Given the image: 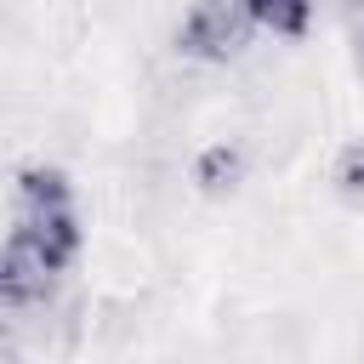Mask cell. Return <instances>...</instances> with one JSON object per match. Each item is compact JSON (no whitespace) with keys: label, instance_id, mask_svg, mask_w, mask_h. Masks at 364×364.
<instances>
[{"label":"cell","instance_id":"cell-2","mask_svg":"<svg viewBox=\"0 0 364 364\" xmlns=\"http://www.w3.org/2000/svg\"><path fill=\"white\" fill-rule=\"evenodd\" d=\"M250 34H256V17L245 0H193L176 28V51L188 63H233L245 57Z\"/></svg>","mask_w":364,"mask_h":364},{"label":"cell","instance_id":"cell-1","mask_svg":"<svg viewBox=\"0 0 364 364\" xmlns=\"http://www.w3.org/2000/svg\"><path fill=\"white\" fill-rule=\"evenodd\" d=\"M11 239H23L28 250H40L57 273H68L85 250V228H80V199L74 182L57 165H23L17 188H11Z\"/></svg>","mask_w":364,"mask_h":364},{"label":"cell","instance_id":"cell-7","mask_svg":"<svg viewBox=\"0 0 364 364\" xmlns=\"http://www.w3.org/2000/svg\"><path fill=\"white\" fill-rule=\"evenodd\" d=\"M353 51H358V74H364V17H358V28H353Z\"/></svg>","mask_w":364,"mask_h":364},{"label":"cell","instance_id":"cell-6","mask_svg":"<svg viewBox=\"0 0 364 364\" xmlns=\"http://www.w3.org/2000/svg\"><path fill=\"white\" fill-rule=\"evenodd\" d=\"M330 188L347 199V205H364V136L341 142L336 165H330Z\"/></svg>","mask_w":364,"mask_h":364},{"label":"cell","instance_id":"cell-3","mask_svg":"<svg viewBox=\"0 0 364 364\" xmlns=\"http://www.w3.org/2000/svg\"><path fill=\"white\" fill-rule=\"evenodd\" d=\"M57 279H63V273H57L40 250H28L23 239L6 233V250H0V301H6V313H34V307H46L51 290H57Z\"/></svg>","mask_w":364,"mask_h":364},{"label":"cell","instance_id":"cell-5","mask_svg":"<svg viewBox=\"0 0 364 364\" xmlns=\"http://www.w3.org/2000/svg\"><path fill=\"white\" fill-rule=\"evenodd\" d=\"M256 28L279 34V40H301L313 28V0H245Z\"/></svg>","mask_w":364,"mask_h":364},{"label":"cell","instance_id":"cell-4","mask_svg":"<svg viewBox=\"0 0 364 364\" xmlns=\"http://www.w3.org/2000/svg\"><path fill=\"white\" fill-rule=\"evenodd\" d=\"M193 182L205 188V193H233L239 182H245V148L239 142H210L199 159H193Z\"/></svg>","mask_w":364,"mask_h":364}]
</instances>
